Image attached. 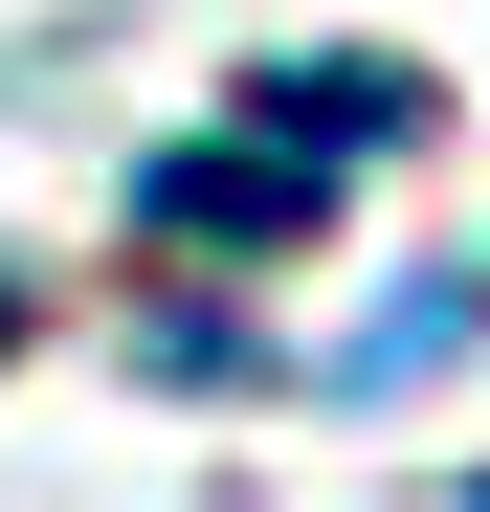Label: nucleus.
Segmentation results:
<instances>
[{"mask_svg":"<svg viewBox=\"0 0 490 512\" xmlns=\"http://www.w3.org/2000/svg\"><path fill=\"white\" fill-rule=\"evenodd\" d=\"M401 134H424V67H379V45L245 67V112L134 179V245H179V268H290V245L357 201V156H401Z\"/></svg>","mask_w":490,"mask_h":512,"instance_id":"nucleus-1","label":"nucleus"},{"mask_svg":"<svg viewBox=\"0 0 490 512\" xmlns=\"http://www.w3.org/2000/svg\"><path fill=\"white\" fill-rule=\"evenodd\" d=\"M468 334H490V268H446V290H401V312L357 334L335 379H357V401H401V379H424V357H468Z\"/></svg>","mask_w":490,"mask_h":512,"instance_id":"nucleus-2","label":"nucleus"}]
</instances>
